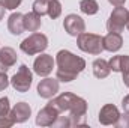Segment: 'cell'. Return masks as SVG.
Returning <instances> with one entry per match:
<instances>
[{
	"instance_id": "obj_1",
	"label": "cell",
	"mask_w": 129,
	"mask_h": 128,
	"mask_svg": "<svg viewBox=\"0 0 129 128\" xmlns=\"http://www.w3.org/2000/svg\"><path fill=\"white\" fill-rule=\"evenodd\" d=\"M60 113H68L71 119V127H83L86 125V113H87V102L84 98L75 95L72 92H63L54 99L50 101Z\"/></svg>"
},
{
	"instance_id": "obj_2",
	"label": "cell",
	"mask_w": 129,
	"mask_h": 128,
	"mask_svg": "<svg viewBox=\"0 0 129 128\" xmlns=\"http://www.w3.org/2000/svg\"><path fill=\"white\" fill-rule=\"evenodd\" d=\"M56 63H57V72L56 77L59 81L69 83L78 77L80 72L84 71L86 60L80 56H75L74 53L68 50H60L56 56Z\"/></svg>"
},
{
	"instance_id": "obj_3",
	"label": "cell",
	"mask_w": 129,
	"mask_h": 128,
	"mask_svg": "<svg viewBox=\"0 0 129 128\" xmlns=\"http://www.w3.org/2000/svg\"><path fill=\"white\" fill-rule=\"evenodd\" d=\"M77 44L78 48L84 53L89 54H101L104 51V44H102V36L96 35V33H87L83 32L77 36Z\"/></svg>"
},
{
	"instance_id": "obj_4",
	"label": "cell",
	"mask_w": 129,
	"mask_h": 128,
	"mask_svg": "<svg viewBox=\"0 0 129 128\" xmlns=\"http://www.w3.org/2000/svg\"><path fill=\"white\" fill-rule=\"evenodd\" d=\"M48 47V38L44 33L35 32L32 33L29 38H26L21 44L20 48L23 53L29 54V56H35V54H41L42 51H45Z\"/></svg>"
},
{
	"instance_id": "obj_5",
	"label": "cell",
	"mask_w": 129,
	"mask_h": 128,
	"mask_svg": "<svg viewBox=\"0 0 129 128\" xmlns=\"http://www.w3.org/2000/svg\"><path fill=\"white\" fill-rule=\"evenodd\" d=\"M32 80H33V74L30 71V68L27 65H21L18 68V71L14 74V77L11 78V84L17 92H27L32 86Z\"/></svg>"
},
{
	"instance_id": "obj_6",
	"label": "cell",
	"mask_w": 129,
	"mask_h": 128,
	"mask_svg": "<svg viewBox=\"0 0 129 128\" xmlns=\"http://www.w3.org/2000/svg\"><path fill=\"white\" fill-rule=\"evenodd\" d=\"M129 20V11L123 6H116L107 21V29L108 32H116V33H120L123 32L126 23Z\"/></svg>"
},
{
	"instance_id": "obj_7",
	"label": "cell",
	"mask_w": 129,
	"mask_h": 128,
	"mask_svg": "<svg viewBox=\"0 0 129 128\" xmlns=\"http://www.w3.org/2000/svg\"><path fill=\"white\" fill-rule=\"evenodd\" d=\"M59 115H60V112L53 104L48 102L42 110H39V113L36 116V125H39V127H53V124L56 122Z\"/></svg>"
},
{
	"instance_id": "obj_8",
	"label": "cell",
	"mask_w": 129,
	"mask_h": 128,
	"mask_svg": "<svg viewBox=\"0 0 129 128\" xmlns=\"http://www.w3.org/2000/svg\"><path fill=\"white\" fill-rule=\"evenodd\" d=\"M54 63H56V60L53 59L51 54H41L33 62V71L39 77H47L53 72Z\"/></svg>"
},
{
	"instance_id": "obj_9",
	"label": "cell",
	"mask_w": 129,
	"mask_h": 128,
	"mask_svg": "<svg viewBox=\"0 0 129 128\" xmlns=\"http://www.w3.org/2000/svg\"><path fill=\"white\" fill-rule=\"evenodd\" d=\"M63 27L71 36H78L80 33L86 32V23H84V20H83L80 15H77V14H69V15L64 17Z\"/></svg>"
},
{
	"instance_id": "obj_10",
	"label": "cell",
	"mask_w": 129,
	"mask_h": 128,
	"mask_svg": "<svg viewBox=\"0 0 129 128\" xmlns=\"http://www.w3.org/2000/svg\"><path fill=\"white\" fill-rule=\"evenodd\" d=\"M59 92V80L57 78H48L45 77L44 80L39 81L38 84V95L41 98L50 99Z\"/></svg>"
},
{
	"instance_id": "obj_11",
	"label": "cell",
	"mask_w": 129,
	"mask_h": 128,
	"mask_svg": "<svg viewBox=\"0 0 129 128\" xmlns=\"http://www.w3.org/2000/svg\"><path fill=\"white\" fill-rule=\"evenodd\" d=\"M120 118V112L114 104H105L99 112V122L102 125H116Z\"/></svg>"
},
{
	"instance_id": "obj_12",
	"label": "cell",
	"mask_w": 129,
	"mask_h": 128,
	"mask_svg": "<svg viewBox=\"0 0 129 128\" xmlns=\"http://www.w3.org/2000/svg\"><path fill=\"white\" fill-rule=\"evenodd\" d=\"M30 115H32V109H30V105H29L27 102H18V104H15V105L11 109V112H9V116H11V119H12L15 124H23V122H26V121L30 118Z\"/></svg>"
},
{
	"instance_id": "obj_13",
	"label": "cell",
	"mask_w": 129,
	"mask_h": 128,
	"mask_svg": "<svg viewBox=\"0 0 129 128\" xmlns=\"http://www.w3.org/2000/svg\"><path fill=\"white\" fill-rule=\"evenodd\" d=\"M102 44H104V50L110 51V53H114V51H119L123 45V38L120 33L116 32H108L105 36H102Z\"/></svg>"
},
{
	"instance_id": "obj_14",
	"label": "cell",
	"mask_w": 129,
	"mask_h": 128,
	"mask_svg": "<svg viewBox=\"0 0 129 128\" xmlns=\"http://www.w3.org/2000/svg\"><path fill=\"white\" fill-rule=\"evenodd\" d=\"M17 51L11 47H3L0 48V71L6 72L9 68H12L17 63Z\"/></svg>"
},
{
	"instance_id": "obj_15",
	"label": "cell",
	"mask_w": 129,
	"mask_h": 128,
	"mask_svg": "<svg viewBox=\"0 0 129 128\" xmlns=\"http://www.w3.org/2000/svg\"><path fill=\"white\" fill-rule=\"evenodd\" d=\"M110 68L114 72H122L123 77L129 75V56L126 54H120V56H113L110 59Z\"/></svg>"
},
{
	"instance_id": "obj_16",
	"label": "cell",
	"mask_w": 129,
	"mask_h": 128,
	"mask_svg": "<svg viewBox=\"0 0 129 128\" xmlns=\"http://www.w3.org/2000/svg\"><path fill=\"white\" fill-rule=\"evenodd\" d=\"M8 29L12 35H21L24 32V15L20 12H14L8 18Z\"/></svg>"
},
{
	"instance_id": "obj_17",
	"label": "cell",
	"mask_w": 129,
	"mask_h": 128,
	"mask_svg": "<svg viewBox=\"0 0 129 128\" xmlns=\"http://www.w3.org/2000/svg\"><path fill=\"white\" fill-rule=\"evenodd\" d=\"M42 26V20L38 14L35 12H29L24 15V30L29 32H38Z\"/></svg>"
},
{
	"instance_id": "obj_18",
	"label": "cell",
	"mask_w": 129,
	"mask_h": 128,
	"mask_svg": "<svg viewBox=\"0 0 129 128\" xmlns=\"http://www.w3.org/2000/svg\"><path fill=\"white\" fill-rule=\"evenodd\" d=\"M92 66H93V74H95L96 78H105L111 72V68H110V65L105 59H96Z\"/></svg>"
},
{
	"instance_id": "obj_19",
	"label": "cell",
	"mask_w": 129,
	"mask_h": 128,
	"mask_svg": "<svg viewBox=\"0 0 129 128\" xmlns=\"http://www.w3.org/2000/svg\"><path fill=\"white\" fill-rule=\"evenodd\" d=\"M80 9L86 15H95L99 11V5L96 0H81L80 2Z\"/></svg>"
},
{
	"instance_id": "obj_20",
	"label": "cell",
	"mask_w": 129,
	"mask_h": 128,
	"mask_svg": "<svg viewBox=\"0 0 129 128\" xmlns=\"http://www.w3.org/2000/svg\"><path fill=\"white\" fill-rule=\"evenodd\" d=\"M47 15H50L53 20L59 18L62 15V3L59 0H50L48 2V12Z\"/></svg>"
},
{
	"instance_id": "obj_21",
	"label": "cell",
	"mask_w": 129,
	"mask_h": 128,
	"mask_svg": "<svg viewBox=\"0 0 129 128\" xmlns=\"http://www.w3.org/2000/svg\"><path fill=\"white\" fill-rule=\"evenodd\" d=\"M48 2L50 0H35L33 2V12L35 14H38L39 17H42V15H45L47 12H48Z\"/></svg>"
},
{
	"instance_id": "obj_22",
	"label": "cell",
	"mask_w": 129,
	"mask_h": 128,
	"mask_svg": "<svg viewBox=\"0 0 129 128\" xmlns=\"http://www.w3.org/2000/svg\"><path fill=\"white\" fill-rule=\"evenodd\" d=\"M9 112H11L9 99H8L6 96L0 98V118H2V116H9Z\"/></svg>"
},
{
	"instance_id": "obj_23",
	"label": "cell",
	"mask_w": 129,
	"mask_h": 128,
	"mask_svg": "<svg viewBox=\"0 0 129 128\" xmlns=\"http://www.w3.org/2000/svg\"><path fill=\"white\" fill-rule=\"evenodd\" d=\"M23 0H0V3L5 6V9H9V11H14L17 9L20 5H21Z\"/></svg>"
},
{
	"instance_id": "obj_24",
	"label": "cell",
	"mask_w": 129,
	"mask_h": 128,
	"mask_svg": "<svg viewBox=\"0 0 129 128\" xmlns=\"http://www.w3.org/2000/svg\"><path fill=\"white\" fill-rule=\"evenodd\" d=\"M116 127H119V128H129V113H123V115H120L119 121L116 122Z\"/></svg>"
},
{
	"instance_id": "obj_25",
	"label": "cell",
	"mask_w": 129,
	"mask_h": 128,
	"mask_svg": "<svg viewBox=\"0 0 129 128\" xmlns=\"http://www.w3.org/2000/svg\"><path fill=\"white\" fill-rule=\"evenodd\" d=\"M9 83H11V80L8 78L6 72L0 71V92H2V91H5V89L9 86Z\"/></svg>"
},
{
	"instance_id": "obj_26",
	"label": "cell",
	"mask_w": 129,
	"mask_h": 128,
	"mask_svg": "<svg viewBox=\"0 0 129 128\" xmlns=\"http://www.w3.org/2000/svg\"><path fill=\"white\" fill-rule=\"evenodd\" d=\"M15 122L11 119V116H2L0 118V127H5V128H9L12 127Z\"/></svg>"
},
{
	"instance_id": "obj_27",
	"label": "cell",
	"mask_w": 129,
	"mask_h": 128,
	"mask_svg": "<svg viewBox=\"0 0 129 128\" xmlns=\"http://www.w3.org/2000/svg\"><path fill=\"white\" fill-rule=\"evenodd\" d=\"M122 107H123V112L125 113H129V95H126L122 101Z\"/></svg>"
},
{
	"instance_id": "obj_28",
	"label": "cell",
	"mask_w": 129,
	"mask_h": 128,
	"mask_svg": "<svg viewBox=\"0 0 129 128\" xmlns=\"http://www.w3.org/2000/svg\"><path fill=\"white\" fill-rule=\"evenodd\" d=\"M108 2H110L113 6H123L126 0H108Z\"/></svg>"
},
{
	"instance_id": "obj_29",
	"label": "cell",
	"mask_w": 129,
	"mask_h": 128,
	"mask_svg": "<svg viewBox=\"0 0 129 128\" xmlns=\"http://www.w3.org/2000/svg\"><path fill=\"white\" fill-rule=\"evenodd\" d=\"M3 17H5V6L0 3V21L3 20Z\"/></svg>"
},
{
	"instance_id": "obj_30",
	"label": "cell",
	"mask_w": 129,
	"mask_h": 128,
	"mask_svg": "<svg viewBox=\"0 0 129 128\" xmlns=\"http://www.w3.org/2000/svg\"><path fill=\"white\" fill-rule=\"evenodd\" d=\"M123 83L129 88V75H125V77H123Z\"/></svg>"
},
{
	"instance_id": "obj_31",
	"label": "cell",
	"mask_w": 129,
	"mask_h": 128,
	"mask_svg": "<svg viewBox=\"0 0 129 128\" xmlns=\"http://www.w3.org/2000/svg\"><path fill=\"white\" fill-rule=\"evenodd\" d=\"M126 27H128V30H129V20H128V23H126Z\"/></svg>"
}]
</instances>
